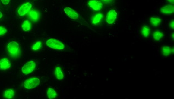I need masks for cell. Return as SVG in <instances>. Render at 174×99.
Masks as SVG:
<instances>
[{
	"label": "cell",
	"instance_id": "cell-7",
	"mask_svg": "<svg viewBox=\"0 0 174 99\" xmlns=\"http://www.w3.org/2000/svg\"><path fill=\"white\" fill-rule=\"evenodd\" d=\"M118 14L114 9L109 10L106 16V22L109 24H113L117 20Z\"/></svg>",
	"mask_w": 174,
	"mask_h": 99
},
{
	"label": "cell",
	"instance_id": "cell-4",
	"mask_svg": "<svg viewBox=\"0 0 174 99\" xmlns=\"http://www.w3.org/2000/svg\"><path fill=\"white\" fill-rule=\"evenodd\" d=\"M36 67V64L33 61L26 63L22 68V72L24 75H28L33 72Z\"/></svg>",
	"mask_w": 174,
	"mask_h": 99
},
{
	"label": "cell",
	"instance_id": "cell-17",
	"mask_svg": "<svg viewBox=\"0 0 174 99\" xmlns=\"http://www.w3.org/2000/svg\"><path fill=\"white\" fill-rule=\"evenodd\" d=\"M14 94H15V92L13 89H7L4 92L3 97L5 99H11L13 98Z\"/></svg>",
	"mask_w": 174,
	"mask_h": 99
},
{
	"label": "cell",
	"instance_id": "cell-5",
	"mask_svg": "<svg viewBox=\"0 0 174 99\" xmlns=\"http://www.w3.org/2000/svg\"><path fill=\"white\" fill-rule=\"evenodd\" d=\"M32 8V5L30 2H26L20 7L18 10V15L20 16H24L30 12Z\"/></svg>",
	"mask_w": 174,
	"mask_h": 99
},
{
	"label": "cell",
	"instance_id": "cell-15",
	"mask_svg": "<svg viewBox=\"0 0 174 99\" xmlns=\"http://www.w3.org/2000/svg\"><path fill=\"white\" fill-rule=\"evenodd\" d=\"M141 35L144 38H148L149 36L150 33V27L147 25H144L141 27Z\"/></svg>",
	"mask_w": 174,
	"mask_h": 99
},
{
	"label": "cell",
	"instance_id": "cell-20",
	"mask_svg": "<svg viewBox=\"0 0 174 99\" xmlns=\"http://www.w3.org/2000/svg\"><path fill=\"white\" fill-rule=\"evenodd\" d=\"M22 28L24 32H29L31 29V24L28 20H26L22 24Z\"/></svg>",
	"mask_w": 174,
	"mask_h": 99
},
{
	"label": "cell",
	"instance_id": "cell-23",
	"mask_svg": "<svg viewBox=\"0 0 174 99\" xmlns=\"http://www.w3.org/2000/svg\"><path fill=\"white\" fill-rule=\"evenodd\" d=\"M101 2L107 5H112L115 0H101Z\"/></svg>",
	"mask_w": 174,
	"mask_h": 99
},
{
	"label": "cell",
	"instance_id": "cell-25",
	"mask_svg": "<svg viewBox=\"0 0 174 99\" xmlns=\"http://www.w3.org/2000/svg\"><path fill=\"white\" fill-rule=\"evenodd\" d=\"M1 1L3 4L7 6L10 3V0H1Z\"/></svg>",
	"mask_w": 174,
	"mask_h": 99
},
{
	"label": "cell",
	"instance_id": "cell-19",
	"mask_svg": "<svg viewBox=\"0 0 174 99\" xmlns=\"http://www.w3.org/2000/svg\"><path fill=\"white\" fill-rule=\"evenodd\" d=\"M29 16L30 18L33 21H37L40 18V14L35 10H32L30 11Z\"/></svg>",
	"mask_w": 174,
	"mask_h": 99
},
{
	"label": "cell",
	"instance_id": "cell-13",
	"mask_svg": "<svg viewBox=\"0 0 174 99\" xmlns=\"http://www.w3.org/2000/svg\"><path fill=\"white\" fill-rule=\"evenodd\" d=\"M54 75L57 80H62L64 78V74L62 71V69L60 67L57 66L55 68L54 70Z\"/></svg>",
	"mask_w": 174,
	"mask_h": 99
},
{
	"label": "cell",
	"instance_id": "cell-16",
	"mask_svg": "<svg viewBox=\"0 0 174 99\" xmlns=\"http://www.w3.org/2000/svg\"><path fill=\"white\" fill-rule=\"evenodd\" d=\"M152 36L155 41H159L164 38V34L161 30H157L153 33Z\"/></svg>",
	"mask_w": 174,
	"mask_h": 99
},
{
	"label": "cell",
	"instance_id": "cell-8",
	"mask_svg": "<svg viewBox=\"0 0 174 99\" xmlns=\"http://www.w3.org/2000/svg\"><path fill=\"white\" fill-rule=\"evenodd\" d=\"M64 11L66 15L71 20H76L79 18V14L77 13L75 10H73L69 7H65L64 9Z\"/></svg>",
	"mask_w": 174,
	"mask_h": 99
},
{
	"label": "cell",
	"instance_id": "cell-24",
	"mask_svg": "<svg viewBox=\"0 0 174 99\" xmlns=\"http://www.w3.org/2000/svg\"><path fill=\"white\" fill-rule=\"evenodd\" d=\"M169 28L171 29V30H174V20H172L170 22V23L169 24Z\"/></svg>",
	"mask_w": 174,
	"mask_h": 99
},
{
	"label": "cell",
	"instance_id": "cell-22",
	"mask_svg": "<svg viewBox=\"0 0 174 99\" xmlns=\"http://www.w3.org/2000/svg\"><path fill=\"white\" fill-rule=\"evenodd\" d=\"M7 32V30L6 28L2 26H0V36H3L5 34H6Z\"/></svg>",
	"mask_w": 174,
	"mask_h": 99
},
{
	"label": "cell",
	"instance_id": "cell-14",
	"mask_svg": "<svg viewBox=\"0 0 174 99\" xmlns=\"http://www.w3.org/2000/svg\"><path fill=\"white\" fill-rule=\"evenodd\" d=\"M150 23L151 25L155 27H158L160 26L162 22V20L158 16H152L150 18Z\"/></svg>",
	"mask_w": 174,
	"mask_h": 99
},
{
	"label": "cell",
	"instance_id": "cell-11",
	"mask_svg": "<svg viewBox=\"0 0 174 99\" xmlns=\"http://www.w3.org/2000/svg\"><path fill=\"white\" fill-rule=\"evenodd\" d=\"M161 52L162 55L165 57L171 56L174 54V47L169 46H163L161 49Z\"/></svg>",
	"mask_w": 174,
	"mask_h": 99
},
{
	"label": "cell",
	"instance_id": "cell-21",
	"mask_svg": "<svg viewBox=\"0 0 174 99\" xmlns=\"http://www.w3.org/2000/svg\"><path fill=\"white\" fill-rule=\"evenodd\" d=\"M42 47V43L40 41H38L32 47L33 51H38Z\"/></svg>",
	"mask_w": 174,
	"mask_h": 99
},
{
	"label": "cell",
	"instance_id": "cell-28",
	"mask_svg": "<svg viewBox=\"0 0 174 99\" xmlns=\"http://www.w3.org/2000/svg\"><path fill=\"white\" fill-rule=\"evenodd\" d=\"M172 40H174V33H172Z\"/></svg>",
	"mask_w": 174,
	"mask_h": 99
},
{
	"label": "cell",
	"instance_id": "cell-26",
	"mask_svg": "<svg viewBox=\"0 0 174 99\" xmlns=\"http://www.w3.org/2000/svg\"><path fill=\"white\" fill-rule=\"evenodd\" d=\"M166 1L170 3V4H174V0H166Z\"/></svg>",
	"mask_w": 174,
	"mask_h": 99
},
{
	"label": "cell",
	"instance_id": "cell-6",
	"mask_svg": "<svg viewBox=\"0 0 174 99\" xmlns=\"http://www.w3.org/2000/svg\"><path fill=\"white\" fill-rule=\"evenodd\" d=\"M88 6L92 10L99 12L103 8V3L100 0H89Z\"/></svg>",
	"mask_w": 174,
	"mask_h": 99
},
{
	"label": "cell",
	"instance_id": "cell-2",
	"mask_svg": "<svg viewBox=\"0 0 174 99\" xmlns=\"http://www.w3.org/2000/svg\"><path fill=\"white\" fill-rule=\"evenodd\" d=\"M46 46L52 49L62 51L65 49V45L59 40L55 38H50L46 41Z\"/></svg>",
	"mask_w": 174,
	"mask_h": 99
},
{
	"label": "cell",
	"instance_id": "cell-9",
	"mask_svg": "<svg viewBox=\"0 0 174 99\" xmlns=\"http://www.w3.org/2000/svg\"><path fill=\"white\" fill-rule=\"evenodd\" d=\"M160 12L162 14H164L166 16H170L172 14H174V4H170L162 7L160 10Z\"/></svg>",
	"mask_w": 174,
	"mask_h": 99
},
{
	"label": "cell",
	"instance_id": "cell-18",
	"mask_svg": "<svg viewBox=\"0 0 174 99\" xmlns=\"http://www.w3.org/2000/svg\"><path fill=\"white\" fill-rule=\"evenodd\" d=\"M46 95L48 98L49 99H55L57 97V93L54 89L49 88L46 91Z\"/></svg>",
	"mask_w": 174,
	"mask_h": 99
},
{
	"label": "cell",
	"instance_id": "cell-1",
	"mask_svg": "<svg viewBox=\"0 0 174 99\" xmlns=\"http://www.w3.org/2000/svg\"><path fill=\"white\" fill-rule=\"evenodd\" d=\"M7 51L10 56L14 58H17L21 54V50L19 44L15 41H12L7 44Z\"/></svg>",
	"mask_w": 174,
	"mask_h": 99
},
{
	"label": "cell",
	"instance_id": "cell-3",
	"mask_svg": "<svg viewBox=\"0 0 174 99\" xmlns=\"http://www.w3.org/2000/svg\"><path fill=\"white\" fill-rule=\"evenodd\" d=\"M40 80L38 78L33 76L26 80L24 82H23V86L25 89L27 90H32L35 89L37 86H38L40 84Z\"/></svg>",
	"mask_w": 174,
	"mask_h": 99
},
{
	"label": "cell",
	"instance_id": "cell-27",
	"mask_svg": "<svg viewBox=\"0 0 174 99\" xmlns=\"http://www.w3.org/2000/svg\"><path fill=\"white\" fill-rule=\"evenodd\" d=\"M2 16H3L2 13V12L0 10V19H1V18H2Z\"/></svg>",
	"mask_w": 174,
	"mask_h": 99
},
{
	"label": "cell",
	"instance_id": "cell-12",
	"mask_svg": "<svg viewBox=\"0 0 174 99\" xmlns=\"http://www.w3.org/2000/svg\"><path fill=\"white\" fill-rule=\"evenodd\" d=\"M11 67V63L10 60L6 58H2L0 59V70H6L10 69Z\"/></svg>",
	"mask_w": 174,
	"mask_h": 99
},
{
	"label": "cell",
	"instance_id": "cell-10",
	"mask_svg": "<svg viewBox=\"0 0 174 99\" xmlns=\"http://www.w3.org/2000/svg\"><path fill=\"white\" fill-rule=\"evenodd\" d=\"M104 20V15L101 13L95 14L91 18V23L93 26H98L103 22Z\"/></svg>",
	"mask_w": 174,
	"mask_h": 99
}]
</instances>
